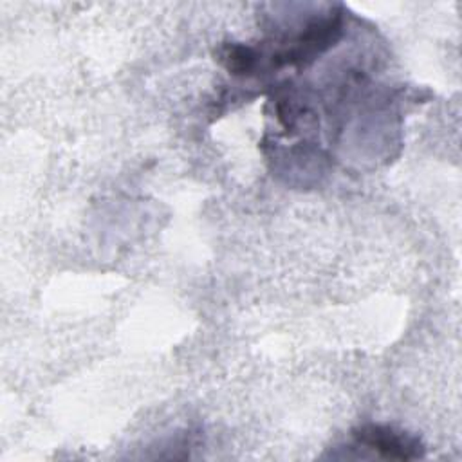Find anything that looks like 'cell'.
<instances>
[{
    "instance_id": "obj_1",
    "label": "cell",
    "mask_w": 462,
    "mask_h": 462,
    "mask_svg": "<svg viewBox=\"0 0 462 462\" xmlns=\"http://www.w3.org/2000/svg\"><path fill=\"white\" fill-rule=\"evenodd\" d=\"M354 437L359 444L381 453L386 458L410 460L424 455V446L417 437L397 431L390 426L365 424L354 430Z\"/></svg>"
}]
</instances>
